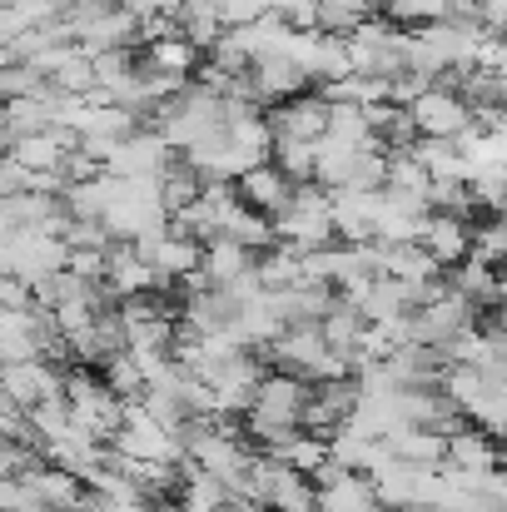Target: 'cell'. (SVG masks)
I'll return each instance as SVG.
<instances>
[{
    "mask_svg": "<svg viewBox=\"0 0 507 512\" xmlns=\"http://www.w3.org/2000/svg\"><path fill=\"white\" fill-rule=\"evenodd\" d=\"M264 120H269L274 145H319L329 135V100L319 90H309L299 100H284V105L264 110Z\"/></svg>",
    "mask_w": 507,
    "mask_h": 512,
    "instance_id": "cell-2",
    "label": "cell"
},
{
    "mask_svg": "<svg viewBox=\"0 0 507 512\" xmlns=\"http://www.w3.org/2000/svg\"><path fill=\"white\" fill-rule=\"evenodd\" d=\"M383 10H378V0H319V30L324 35H353L358 25H368V20H378Z\"/></svg>",
    "mask_w": 507,
    "mask_h": 512,
    "instance_id": "cell-6",
    "label": "cell"
},
{
    "mask_svg": "<svg viewBox=\"0 0 507 512\" xmlns=\"http://www.w3.org/2000/svg\"><path fill=\"white\" fill-rule=\"evenodd\" d=\"M408 115H413V130H418V140H463L478 120H473V110H468V100L453 90V85H433V90H423L413 105H408Z\"/></svg>",
    "mask_w": 507,
    "mask_h": 512,
    "instance_id": "cell-1",
    "label": "cell"
},
{
    "mask_svg": "<svg viewBox=\"0 0 507 512\" xmlns=\"http://www.w3.org/2000/svg\"><path fill=\"white\" fill-rule=\"evenodd\" d=\"M294 189H299V184L279 170L274 160H269V165H254L249 174H239V179H234L239 204H249V209H254V214H264V219H274V214L289 204V194H294Z\"/></svg>",
    "mask_w": 507,
    "mask_h": 512,
    "instance_id": "cell-4",
    "label": "cell"
},
{
    "mask_svg": "<svg viewBox=\"0 0 507 512\" xmlns=\"http://www.w3.org/2000/svg\"><path fill=\"white\" fill-rule=\"evenodd\" d=\"M418 249L448 274L453 264H463L473 254V224L468 219H453V214H428V224L418 234Z\"/></svg>",
    "mask_w": 507,
    "mask_h": 512,
    "instance_id": "cell-3",
    "label": "cell"
},
{
    "mask_svg": "<svg viewBox=\"0 0 507 512\" xmlns=\"http://www.w3.org/2000/svg\"><path fill=\"white\" fill-rule=\"evenodd\" d=\"M458 155H463V165H468V179L507 170V130H498V125H473V130L458 140Z\"/></svg>",
    "mask_w": 507,
    "mask_h": 512,
    "instance_id": "cell-5",
    "label": "cell"
}]
</instances>
